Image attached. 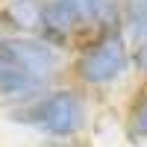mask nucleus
Wrapping results in <instances>:
<instances>
[{"mask_svg":"<svg viewBox=\"0 0 147 147\" xmlns=\"http://www.w3.org/2000/svg\"><path fill=\"white\" fill-rule=\"evenodd\" d=\"M44 88H47L44 80L24 74L21 68H15L12 62H6V59L0 56V103H3V109L27 103L35 94H41Z\"/></svg>","mask_w":147,"mask_h":147,"instance_id":"4","label":"nucleus"},{"mask_svg":"<svg viewBox=\"0 0 147 147\" xmlns=\"http://www.w3.org/2000/svg\"><path fill=\"white\" fill-rule=\"evenodd\" d=\"M129 62H132V77L138 85H147V41L129 47Z\"/></svg>","mask_w":147,"mask_h":147,"instance_id":"9","label":"nucleus"},{"mask_svg":"<svg viewBox=\"0 0 147 147\" xmlns=\"http://www.w3.org/2000/svg\"><path fill=\"white\" fill-rule=\"evenodd\" d=\"M0 56L15 68H21L24 74L44 80L47 85L68 80L71 53L47 44L38 35H9L6 41H0Z\"/></svg>","mask_w":147,"mask_h":147,"instance_id":"3","label":"nucleus"},{"mask_svg":"<svg viewBox=\"0 0 147 147\" xmlns=\"http://www.w3.org/2000/svg\"><path fill=\"white\" fill-rule=\"evenodd\" d=\"M35 147H85L82 141H38Z\"/></svg>","mask_w":147,"mask_h":147,"instance_id":"10","label":"nucleus"},{"mask_svg":"<svg viewBox=\"0 0 147 147\" xmlns=\"http://www.w3.org/2000/svg\"><path fill=\"white\" fill-rule=\"evenodd\" d=\"M97 100H91L71 80L47 85L32 100L6 109L12 124L35 132L41 141H82L94 124Z\"/></svg>","mask_w":147,"mask_h":147,"instance_id":"1","label":"nucleus"},{"mask_svg":"<svg viewBox=\"0 0 147 147\" xmlns=\"http://www.w3.org/2000/svg\"><path fill=\"white\" fill-rule=\"evenodd\" d=\"M129 77H132L129 44L121 30L85 35L71 53L68 80L80 85L91 100L103 94H115Z\"/></svg>","mask_w":147,"mask_h":147,"instance_id":"2","label":"nucleus"},{"mask_svg":"<svg viewBox=\"0 0 147 147\" xmlns=\"http://www.w3.org/2000/svg\"><path fill=\"white\" fill-rule=\"evenodd\" d=\"M82 18L88 35L121 30V0H82Z\"/></svg>","mask_w":147,"mask_h":147,"instance_id":"7","label":"nucleus"},{"mask_svg":"<svg viewBox=\"0 0 147 147\" xmlns=\"http://www.w3.org/2000/svg\"><path fill=\"white\" fill-rule=\"evenodd\" d=\"M141 147H147V144H141Z\"/></svg>","mask_w":147,"mask_h":147,"instance_id":"13","label":"nucleus"},{"mask_svg":"<svg viewBox=\"0 0 147 147\" xmlns=\"http://www.w3.org/2000/svg\"><path fill=\"white\" fill-rule=\"evenodd\" d=\"M9 35H12V32H9V27H6V21H3V15H0V41H6Z\"/></svg>","mask_w":147,"mask_h":147,"instance_id":"11","label":"nucleus"},{"mask_svg":"<svg viewBox=\"0 0 147 147\" xmlns=\"http://www.w3.org/2000/svg\"><path fill=\"white\" fill-rule=\"evenodd\" d=\"M59 3H71V6H77V9L82 12V0H59Z\"/></svg>","mask_w":147,"mask_h":147,"instance_id":"12","label":"nucleus"},{"mask_svg":"<svg viewBox=\"0 0 147 147\" xmlns=\"http://www.w3.org/2000/svg\"><path fill=\"white\" fill-rule=\"evenodd\" d=\"M0 15L12 35H35L41 21V0H6Z\"/></svg>","mask_w":147,"mask_h":147,"instance_id":"6","label":"nucleus"},{"mask_svg":"<svg viewBox=\"0 0 147 147\" xmlns=\"http://www.w3.org/2000/svg\"><path fill=\"white\" fill-rule=\"evenodd\" d=\"M121 32L129 47L147 41V0H121Z\"/></svg>","mask_w":147,"mask_h":147,"instance_id":"8","label":"nucleus"},{"mask_svg":"<svg viewBox=\"0 0 147 147\" xmlns=\"http://www.w3.org/2000/svg\"><path fill=\"white\" fill-rule=\"evenodd\" d=\"M121 129H124V141L129 147L147 144V85H138V88L129 94Z\"/></svg>","mask_w":147,"mask_h":147,"instance_id":"5","label":"nucleus"}]
</instances>
